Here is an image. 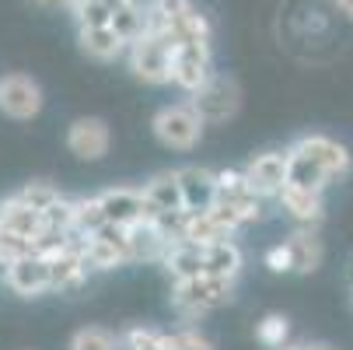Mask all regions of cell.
Listing matches in <instances>:
<instances>
[{"instance_id": "cell-1", "label": "cell", "mask_w": 353, "mask_h": 350, "mask_svg": "<svg viewBox=\"0 0 353 350\" xmlns=\"http://www.w3.org/2000/svg\"><path fill=\"white\" fill-rule=\"evenodd\" d=\"M231 298H234V277H221V273H199L189 280H175V287H172V305L185 319L221 309Z\"/></svg>"}, {"instance_id": "cell-2", "label": "cell", "mask_w": 353, "mask_h": 350, "mask_svg": "<svg viewBox=\"0 0 353 350\" xmlns=\"http://www.w3.org/2000/svg\"><path fill=\"white\" fill-rule=\"evenodd\" d=\"M172 53L175 42L161 32H143L137 42H130V70L143 84H168L172 81Z\"/></svg>"}, {"instance_id": "cell-3", "label": "cell", "mask_w": 353, "mask_h": 350, "mask_svg": "<svg viewBox=\"0 0 353 350\" xmlns=\"http://www.w3.org/2000/svg\"><path fill=\"white\" fill-rule=\"evenodd\" d=\"M150 126H154V137L172 151H192L199 137H203L207 123L192 109V102H179V106H165Z\"/></svg>"}, {"instance_id": "cell-4", "label": "cell", "mask_w": 353, "mask_h": 350, "mask_svg": "<svg viewBox=\"0 0 353 350\" xmlns=\"http://www.w3.org/2000/svg\"><path fill=\"white\" fill-rule=\"evenodd\" d=\"M189 102H192V109H196L199 116H203V123H224V119H231V116L238 113L241 91H238V84H234L231 77L210 74L203 88L192 91Z\"/></svg>"}, {"instance_id": "cell-5", "label": "cell", "mask_w": 353, "mask_h": 350, "mask_svg": "<svg viewBox=\"0 0 353 350\" xmlns=\"http://www.w3.org/2000/svg\"><path fill=\"white\" fill-rule=\"evenodd\" d=\"M210 46L203 42H179L172 53V84H179L182 91H199L210 77Z\"/></svg>"}, {"instance_id": "cell-6", "label": "cell", "mask_w": 353, "mask_h": 350, "mask_svg": "<svg viewBox=\"0 0 353 350\" xmlns=\"http://www.w3.org/2000/svg\"><path fill=\"white\" fill-rule=\"evenodd\" d=\"M42 109V88L28 74H4L0 77V113L11 119H32Z\"/></svg>"}, {"instance_id": "cell-7", "label": "cell", "mask_w": 353, "mask_h": 350, "mask_svg": "<svg viewBox=\"0 0 353 350\" xmlns=\"http://www.w3.org/2000/svg\"><path fill=\"white\" fill-rule=\"evenodd\" d=\"M98 200H102V211L109 221L116 224H140V221H154V207L147 204V196L143 189H130V186H119V189H105V193H98Z\"/></svg>"}, {"instance_id": "cell-8", "label": "cell", "mask_w": 353, "mask_h": 350, "mask_svg": "<svg viewBox=\"0 0 353 350\" xmlns=\"http://www.w3.org/2000/svg\"><path fill=\"white\" fill-rule=\"evenodd\" d=\"M109 144H112V133L102 119H94V116H81L70 123L67 130V147H70V155L81 158V162H98V158H105L109 155Z\"/></svg>"}, {"instance_id": "cell-9", "label": "cell", "mask_w": 353, "mask_h": 350, "mask_svg": "<svg viewBox=\"0 0 353 350\" xmlns=\"http://www.w3.org/2000/svg\"><path fill=\"white\" fill-rule=\"evenodd\" d=\"M4 284L21 298H39L46 291H53V284H49V260L39 256V253H28V256L8 263L4 266Z\"/></svg>"}, {"instance_id": "cell-10", "label": "cell", "mask_w": 353, "mask_h": 350, "mask_svg": "<svg viewBox=\"0 0 353 350\" xmlns=\"http://www.w3.org/2000/svg\"><path fill=\"white\" fill-rule=\"evenodd\" d=\"M287 168H290L287 151H266V155H256L245 165V179L259 196H276L287 182Z\"/></svg>"}, {"instance_id": "cell-11", "label": "cell", "mask_w": 353, "mask_h": 350, "mask_svg": "<svg viewBox=\"0 0 353 350\" xmlns=\"http://www.w3.org/2000/svg\"><path fill=\"white\" fill-rule=\"evenodd\" d=\"M294 151H297V155H305L308 162H315L319 168H325L332 179H339V175H346V172H350V151H346V147H343L339 140L325 137V133L301 137V140L294 144Z\"/></svg>"}, {"instance_id": "cell-12", "label": "cell", "mask_w": 353, "mask_h": 350, "mask_svg": "<svg viewBox=\"0 0 353 350\" xmlns=\"http://www.w3.org/2000/svg\"><path fill=\"white\" fill-rule=\"evenodd\" d=\"M49 260V284H53V291H74L84 284V273L91 270L88 260H84V249H81V235L63 245L60 253L46 256Z\"/></svg>"}, {"instance_id": "cell-13", "label": "cell", "mask_w": 353, "mask_h": 350, "mask_svg": "<svg viewBox=\"0 0 353 350\" xmlns=\"http://www.w3.org/2000/svg\"><path fill=\"white\" fill-rule=\"evenodd\" d=\"M276 200H280V207H283L294 221H301V224H315V221H322V214H325L322 189H308V186H297V182H283V189L276 193Z\"/></svg>"}, {"instance_id": "cell-14", "label": "cell", "mask_w": 353, "mask_h": 350, "mask_svg": "<svg viewBox=\"0 0 353 350\" xmlns=\"http://www.w3.org/2000/svg\"><path fill=\"white\" fill-rule=\"evenodd\" d=\"M0 228H8V231H14V235H21V238H28L35 245L39 235L46 231V217H42V211L25 204L21 193H18V196H11V200L0 204Z\"/></svg>"}, {"instance_id": "cell-15", "label": "cell", "mask_w": 353, "mask_h": 350, "mask_svg": "<svg viewBox=\"0 0 353 350\" xmlns=\"http://www.w3.org/2000/svg\"><path fill=\"white\" fill-rule=\"evenodd\" d=\"M182 196H185V211H210L217 204V172L207 168H179Z\"/></svg>"}, {"instance_id": "cell-16", "label": "cell", "mask_w": 353, "mask_h": 350, "mask_svg": "<svg viewBox=\"0 0 353 350\" xmlns=\"http://www.w3.org/2000/svg\"><path fill=\"white\" fill-rule=\"evenodd\" d=\"M165 270L172 273V280H189V277H199V273H207V245H199V242H172V249L165 253Z\"/></svg>"}, {"instance_id": "cell-17", "label": "cell", "mask_w": 353, "mask_h": 350, "mask_svg": "<svg viewBox=\"0 0 353 350\" xmlns=\"http://www.w3.org/2000/svg\"><path fill=\"white\" fill-rule=\"evenodd\" d=\"M172 249V242L161 235V228L154 221H140L130 228V263H140V260H165V253Z\"/></svg>"}, {"instance_id": "cell-18", "label": "cell", "mask_w": 353, "mask_h": 350, "mask_svg": "<svg viewBox=\"0 0 353 350\" xmlns=\"http://www.w3.org/2000/svg\"><path fill=\"white\" fill-rule=\"evenodd\" d=\"M147 204L154 207V214L165 211H185V196H182V182H179V168L175 172H161L143 186Z\"/></svg>"}, {"instance_id": "cell-19", "label": "cell", "mask_w": 353, "mask_h": 350, "mask_svg": "<svg viewBox=\"0 0 353 350\" xmlns=\"http://www.w3.org/2000/svg\"><path fill=\"white\" fill-rule=\"evenodd\" d=\"M81 49H84L91 60L109 64V60H116L123 49H130V46L116 35L112 25H98V28H81Z\"/></svg>"}, {"instance_id": "cell-20", "label": "cell", "mask_w": 353, "mask_h": 350, "mask_svg": "<svg viewBox=\"0 0 353 350\" xmlns=\"http://www.w3.org/2000/svg\"><path fill=\"white\" fill-rule=\"evenodd\" d=\"M81 249H84V260L91 270H116L123 263H130V249L102 238V235H88L81 238Z\"/></svg>"}, {"instance_id": "cell-21", "label": "cell", "mask_w": 353, "mask_h": 350, "mask_svg": "<svg viewBox=\"0 0 353 350\" xmlns=\"http://www.w3.org/2000/svg\"><path fill=\"white\" fill-rule=\"evenodd\" d=\"M182 238L189 242H199V245H214V242H224L231 238V231L210 214V211H185V224H182ZM179 238V242H182Z\"/></svg>"}, {"instance_id": "cell-22", "label": "cell", "mask_w": 353, "mask_h": 350, "mask_svg": "<svg viewBox=\"0 0 353 350\" xmlns=\"http://www.w3.org/2000/svg\"><path fill=\"white\" fill-rule=\"evenodd\" d=\"M290 260H294V273H315L322 266V242L312 231H294L287 238Z\"/></svg>"}, {"instance_id": "cell-23", "label": "cell", "mask_w": 353, "mask_h": 350, "mask_svg": "<svg viewBox=\"0 0 353 350\" xmlns=\"http://www.w3.org/2000/svg\"><path fill=\"white\" fill-rule=\"evenodd\" d=\"M241 263H245V256H241V249H238L231 238L207 245V273L238 277V273H241Z\"/></svg>"}, {"instance_id": "cell-24", "label": "cell", "mask_w": 353, "mask_h": 350, "mask_svg": "<svg viewBox=\"0 0 353 350\" xmlns=\"http://www.w3.org/2000/svg\"><path fill=\"white\" fill-rule=\"evenodd\" d=\"M290 168H287V182H297V186H308V189H325L332 182V175L325 168H319L315 162H308L305 155H297L290 147Z\"/></svg>"}, {"instance_id": "cell-25", "label": "cell", "mask_w": 353, "mask_h": 350, "mask_svg": "<svg viewBox=\"0 0 353 350\" xmlns=\"http://www.w3.org/2000/svg\"><path fill=\"white\" fill-rule=\"evenodd\" d=\"M70 350H123L119 336L102 329V326H84L70 336Z\"/></svg>"}, {"instance_id": "cell-26", "label": "cell", "mask_w": 353, "mask_h": 350, "mask_svg": "<svg viewBox=\"0 0 353 350\" xmlns=\"http://www.w3.org/2000/svg\"><path fill=\"white\" fill-rule=\"evenodd\" d=\"M119 347L123 350H172L168 347V333H158V329H147V326H133L119 336Z\"/></svg>"}, {"instance_id": "cell-27", "label": "cell", "mask_w": 353, "mask_h": 350, "mask_svg": "<svg viewBox=\"0 0 353 350\" xmlns=\"http://www.w3.org/2000/svg\"><path fill=\"white\" fill-rule=\"evenodd\" d=\"M105 221H109V217H105V211H102V200H98V196L77 200V221H74V231H77L81 238L94 235V231L102 228Z\"/></svg>"}, {"instance_id": "cell-28", "label": "cell", "mask_w": 353, "mask_h": 350, "mask_svg": "<svg viewBox=\"0 0 353 350\" xmlns=\"http://www.w3.org/2000/svg\"><path fill=\"white\" fill-rule=\"evenodd\" d=\"M112 28H116V35L130 46V42H137V39L147 32V18H143V11H140L137 4H130V8H123V11L112 14Z\"/></svg>"}, {"instance_id": "cell-29", "label": "cell", "mask_w": 353, "mask_h": 350, "mask_svg": "<svg viewBox=\"0 0 353 350\" xmlns=\"http://www.w3.org/2000/svg\"><path fill=\"white\" fill-rule=\"evenodd\" d=\"M42 217H46V228L63 231V235H77V231H74V221H77V200H67V196H60L57 204L49 207Z\"/></svg>"}, {"instance_id": "cell-30", "label": "cell", "mask_w": 353, "mask_h": 350, "mask_svg": "<svg viewBox=\"0 0 353 350\" xmlns=\"http://www.w3.org/2000/svg\"><path fill=\"white\" fill-rule=\"evenodd\" d=\"M70 8L77 14L81 28H98V25H112V11L102 4V0H70Z\"/></svg>"}, {"instance_id": "cell-31", "label": "cell", "mask_w": 353, "mask_h": 350, "mask_svg": "<svg viewBox=\"0 0 353 350\" xmlns=\"http://www.w3.org/2000/svg\"><path fill=\"white\" fill-rule=\"evenodd\" d=\"M287 333H290V326H287V319L283 315H266V319H259L256 322V340L263 343V347H283L287 343Z\"/></svg>"}, {"instance_id": "cell-32", "label": "cell", "mask_w": 353, "mask_h": 350, "mask_svg": "<svg viewBox=\"0 0 353 350\" xmlns=\"http://www.w3.org/2000/svg\"><path fill=\"white\" fill-rule=\"evenodd\" d=\"M63 193L53 186V182H28L25 189H21V200H25V204H32L35 211H49V207H53L57 204V200H60Z\"/></svg>"}, {"instance_id": "cell-33", "label": "cell", "mask_w": 353, "mask_h": 350, "mask_svg": "<svg viewBox=\"0 0 353 350\" xmlns=\"http://www.w3.org/2000/svg\"><path fill=\"white\" fill-rule=\"evenodd\" d=\"M28 253H35V245L28 238H21V235H14L8 228H0V266H8V263H14V260H21Z\"/></svg>"}, {"instance_id": "cell-34", "label": "cell", "mask_w": 353, "mask_h": 350, "mask_svg": "<svg viewBox=\"0 0 353 350\" xmlns=\"http://www.w3.org/2000/svg\"><path fill=\"white\" fill-rule=\"evenodd\" d=\"M168 347L172 350H214V343L199 333V329H179V333H168Z\"/></svg>"}, {"instance_id": "cell-35", "label": "cell", "mask_w": 353, "mask_h": 350, "mask_svg": "<svg viewBox=\"0 0 353 350\" xmlns=\"http://www.w3.org/2000/svg\"><path fill=\"white\" fill-rule=\"evenodd\" d=\"M263 263H266L273 273H294V260H290V249H287V242H280V245L266 249Z\"/></svg>"}, {"instance_id": "cell-36", "label": "cell", "mask_w": 353, "mask_h": 350, "mask_svg": "<svg viewBox=\"0 0 353 350\" xmlns=\"http://www.w3.org/2000/svg\"><path fill=\"white\" fill-rule=\"evenodd\" d=\"M102 4L116 14V11H123V8H130V4H137V0H102Z\"/></svg>"}, {"instance_id": "cell-37", "label": "cell", "mask_w": 353, "mask_h": 350, "mask_svg": "<svg viewBox=\"0 0 353 350\" xmlns=\"http://www.w3.org/2000/svg\"><path fill=\"white\" fill-rule=\"evenodd\" d=\"M336 8H339L346 18H353V0H336Z\"/></svg>"}, {"instance_id": "cell-38", "label": "cell", "mask_w": 353, "mask_h": 350, "mask_svg": "<svg viewBox=\"0 0 353 350\" xmlns=\"http://www.w3.org/2000/svg\"><path fill=\"white\" fill-rule=\"evenodd\" d=\"M290 350H325V347H290Z\"/></svg>"}]
</instances>
